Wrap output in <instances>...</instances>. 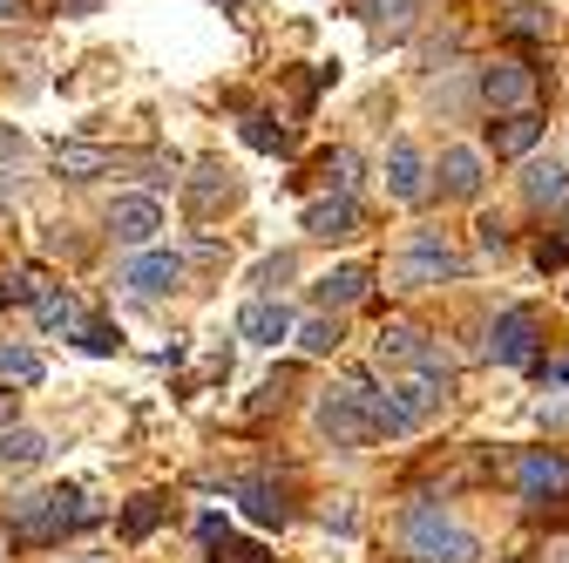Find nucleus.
Masks as SVG:
<instances>
[{"mask_svg":"<svg viewBox=\"0 0 569 563\" xmlns=\"http://www.w3.org/2000/svg\"><path fill=\"white\" fill-rule=\"evenodd\" d=\"M238 333H244V339H258V346H278V339H292L299 326H292V313H284L278 299H251V306H244V319H238Z\"/></svg>","mask_w":569,"mask_h":563,"instance_id":"obj_14","label":"nucleus"},{"mask_svg":"<svg viewBox=\"0 0 569 563\" xmlns=\"http://www.w3.org/2000/svg\"><path fill=\"white\" fill-rule=\"evenodd\" d=\"M441 190L448 197H481V157L475 150H441Z\"/></svg>","mask_w":569,"mask_h":563,"instance_id":"obj_18","label":"nucleus"},{"mask_svg":"<svg viewBox=\"0 0 569 563\" xmlns=\"http://www.w3.org/2000/svg\"><path fill=\"white\" fill-rule=\"evenodd\" d=\"M96 510H89V496H76V488H54V496H21L14 503V536L21 543H48V536H61V530H76V523H89Z\"/></svg>","mask_w":569,"mask_h":563,"instance_id":"obj_3","label":"nucleus"},{"mask_svg":"<svg viewBox=\"0 0 569 563\" xmlns=\"http://www.w3.org/2000/svg\"><path fill=\"white\" fill-rule=\"evenodd\" d=\"M387 190H393L400 204H420V197H427V164H420L413 144H393V150H387Z\"/></svg>","mask_w":569,"mask_h":563,"instance_id":"obj_13","label":"nucleus"},{"mask_svg":"<svg viewBox=\"0 0 569 563\" xmlns=\"http://www.w3.org/2000/svg\"><path fill=\"white\" fill-rule=\"evenodd\" d=\"M0 14H14V0H0Z\"/></svg>","mask_w":569,"mask_h":563,"instance_id":"obj_38","label":"nucleus"},{"mask_svg":"<svg viewBox=\"0 0 569 563\" xmlns=\"http://www.w3.org/2000/svg\"><path fill=\"white\" fill-rule=\"evenodd\" d=\"M516 482H522V496H529L536 510H549V496H562V503H569V455L536 448V455H522V462H516Z\"/></svg>","mask_w":569,"mask_h":563,"instance_id":"obj_6","label":"nucleus"},{"mask_svg":"<svg viewBox=\"0 0 569 563\" xmlns=\"http://www.w3.org/2000/svg\"><path fill=\"white\" fill-rule=\"evenodd\" d=\"M319 435H332V448H373L380 442V421H373V401L360 387H332L319 401Z\"/></svg>","mask_w":569,"mask_h":563,"instance_id":"obj_2","label":"nucleus"},{"mask_svg":"<svg viewBox=\"0 0 569 563\" xmlns=\"http://www.w3.org/2000/svg\"><path fill=\"white\" fill-rule=\"evenodd\" d=\"M0 435H8V394H0Z\"/></svg>","mask_w":569,"mask_h":563,"instance_id":"obj_36","label":"nucleus"},{"mask_svg":"<svg viewBox=\"0 0 569 563\" xmlns=\"http://www.w3.org/2000/svg\"><path fill=\"white\" fill-rule=\"evenodd\" d=\"M41 354L34 346H0V387H41Z\"/></svg>","mask_w":569,"mask_h":563,"instance_id":"obj_22","label":"nucleus"},{"mask_svg":"<svg viewBox=\"0 0 569 563\" xmlns=\"http://www.w3.org/2000/svg\"><path fill=\"white\" fill-rule=\"evenodd\" d=\"M177 278H183V258H177V251H142V258H129L122 286H129L136 299H163Z\"/></svg>","mask_w":569,"mask_h":563,"instance_id":"obj_8","label":"nucleus"},{"mask_svg":"<svg viewBox=\"0 0 569 563\" xmlns=\"http://www.w3.org/2000/svg\"><path fill=\"white\" fill-rule=\"evenodd\" d=\"M284 278H292V258H284V251L258 265V286H284Z\"/></svg>","mask_w":569,"mask_h":563,"instance_id":"obj_30","label":"nucleus"},{"mask_svg":"<svg viewBox=\"0 0 569 563\" xmlns=\"http://www.w3.org/2000/svg\"><path fill=\"white\" fill-rule=\"evenodd\" d=\"M373 346H380V360H387V367H413V374H420L427 360H435V346H427V333H420L413 319L380 326V339H373Z\"/></svg>","mask_w":569,"mask_h":563,"instance_id":"obj_10","label":"nucleus"},{"mask_svg":"<svg viewBox=\"0 0 569 563\" xmlns=\"http://www.w3.org/2000/svg\"><path fill=\"white\" fill-rule=\"evenodd\" d=\"M299 346H306L312 360H319V354H339V319H326V313L306 319V326H299Z\"/></svg>","mask_w":569,"mask_h":563,"instance_id":"obj_25","label":"nucleus"},{"mask_svg":"<svg viewBox=\"0 0 569 563\" xmlns=\"http://www.w3.org/2000/svg\"><path fill=\"white\" fill-rule=\"evenodd\" d=\"M238 503H244V516H251V523H264V530H278L284 516H292L271 482H238Z\"/></svg>","mask_w":569,"mask_h":563,"instance_id":"obj_19","label":"nucleus"},{"mask_svg":"<svg viewBox=\"0 0 569 563\" xmlns=\"http://www.w3.org/2000/svg\"><path fill=\"white\" fill-rule=\"evenodd\" d=\"M522 197L542 204V210H562V204H569V170H562V164H529V170H522Z\"/></svg>","mask_w":569,"mask_h":563,"instance_id":"obj_16","label":"nucleus"},{"mask_svg":"<svg viewBox=\"0 0 569 563\" xmlns=\"http://www.w3.org/2000/svg\"><path fill=\"white\" fill-rule=\"evenodd\" d=\"M41 455H48V442H41L34 428H8V435H0V462L28 468V462H41Z\"/></svg>","mask_w":569,"mask_h":563,"instance_id":"obj_24","label":"nucleus"},{"mask_svg":"<svg viewBox=\"0 0 569 563\" xmlns=\"http://www.w3.org/2000/svg\"><path fill=\"white\" fill-rule=\"evenodd\" d=\"M244 136H251L258 150H284V144H292L284 129H271V116H244Z\"/></svg>","mask_w":569,"mask_h":563,"instance_id":"obj_28","label":"nucleus"},{"mask_svg":"<svg viewBox=\"0 0 569 563\" xmlns=\"http://www.w3.org/2000/svg\"><path fill=\"white\" fill-rule=\"evenodd\" d=\"M157 516H163V510H157V496H136V503H129V516H122V536H129V543H136V536H150V530H157Z\"/></svg>","mask_w":569,"mask_h":563,"instance_id":"obj_26","label":"nucleus"},{"mask_svg":"<svg viewBox=\"0 0 569 563\" xmlns=\"http://www.w3.org/2000/svg\"><path fill=\"white\" fill-rule=\"evenodd\" d=\"M400 536H407V556H420V563H475L481 556V543L461 523H448L435 503H413L407 523H400Z\"/></svg>","mask_w":569,"mask_h":563,"instance_id":"obj_1","label":"nucleus"},{"mask_svg":"<svg viewBox=\"0 0 569 563\" xmlns=\"http://www.w3.org/2000/svg\"><path fill=\"white\" fill-rule=\"evenodd\" d=\"M306 231L312 238H352L360 231V210H352V197H319V204H306Z\"/></svg>","mask_w":569,"mask_h":563,"instance_id":"obj_15","label":"nucleus"},{"mask_svg":"<svg viewBox=\"0 0 569 563\" xmlns=\"http://www.w3.org/2000/svg\"><path fill=\"white\" fill-rule=\"evenodd\" d=\"M0 157H21V136L14 129H0Z\"/></svg>","mask_w":569,"mask_h":563,"instance_id":"obj_34","label":"nucleus"},{"mask_svg":"<svg viewBox=\"0 0 569 563\" xmlns=\"http://www.w3.org/2000/svg\"><path fill=\"white\" fill-rule=\"evenodd\" d=\"M76 339L89 346V354H116V339H122V333H116V326H102V319H89V326H82Z\"/></svg>","mask_w":569,"mask_h":563,"instance_id":"obj_29","label":"nucleus"},{"mask_svg":"<svg viewBox=\"0 0 569 563\" xmlns=\"http://www.w3.org/2000/svg\"><path fill=\"white\" fill-rule=\"evenodd\" d=\"M488 354L502 360V367H522L536 354V313L529 306H509L502 319H495V339H488Z\"/></svg>","mask_w":569,"mask_h":563,"instance_id":"obj_9","label":"nucleus"},{"mask_svg":"<svg viewBox=\"0 0 569 563\" xmlns=\"http://www.w3.org/2000/svg\"><path fill=\"white\" fill-rule=\"evenodd\" d=\"M536 144H542V116H536V109L495 116V122H488V150H495V157H529Z\"/></svg>","mask_w":569,"mask_h":563,"instance_id":"obj_11","label":"nucleus"},{"mask_svg":"<svg viewBox=\"0 0 569 563\" xmlns=\"http://www.w3.org/2000/svg\"><path fill=\"white\" fill-rule=\"evenodd\" d=\"M0 197H8V190H0Z\"/></svg>","mask_w":569,"mask_h":563,"instance_id":"obj_39","label":"nucleus"},{"mask_svg":"<svg viewBox=\"0 0 569 563\" xmlns=\"http://www.w3.org/2000/svg\"><path fill=\"white\" fill-rule=\"evenodd\" d=\"M441 278H461V258L435 231H413V245L393 258V286H441Z\"/></svg>","mask_w":569,"mask_h":563,"instance_id":"obj_4","label":"nucleus"},{"mask_svg":"<svg viewBox=\"0 0 569 563\" xmlns=\"http://www.w3.org/2000/svg\"><path fill=\"white\" fill-rule=\"evenodd\" d=\"M109 231H116V245H150L163 231V204L157 197H116Z\"/></svg>","mask_w":569,"mask_h":563,"instance_id":"obj_7","label":"nucleus"},{"mask_svg":"<svg viewBox=\"0 0 569 563\" xmlns=\"http://www.w3.org/2000/svg\"><path fill=\"white\" fill-rule=\"evenodd\" d=\"M326 170H332V184H339V197H346V190H352V184H360V177H352V170H360V164H352V157H346V150H339V157H332V164H326Z\"/></svg>","mask_w":569,"mask_h":563,"instance_id":"obj_31","label":"nucleus"},{"mask_svg":"<svg viewBox=\"0 0 569 563\" xmlns=\"http://www.w3.org/2000/svg\"><path fill=\"white\" fill-rule=\"evenodd\" d=\"M549 563H569V550H556V556H549Z\"/></svg>","mask_w":569,"mask_h":563,"instance_id":"obj_37","label":"nucleus"},{"mask_svg":"<svg viewBox=\"0 0 569 563\" xmlns=\"http://www.w3.org/2000/svg\"><path fill=\"white\" fill-rule=\"evenodd\" d=\"M481 251H495V258H502V251H509V231H502V225H495V218H481Z\"/></svg>","mask_w":569,"mask_h":563,"instance_id":"obj_32","label":"nucleus"},{"mask_svg":"<svg viewBox=\"0 0 569 563\" xmlns=\"http://www.w3.org/2000/svg\"><path fill=\"white\" fill-rule=\"evenodd\" d=\"M367 286H373L367 265H332V271L319 278V306H326V313H346V306L367 299Z\"/></svg>","mask_w":569,"mask_h":563,"instance_id":"obj_12","label":"nucleus"},{"mask_svg":"<svg viewBox=\"0 0 569 563\" xmlns=\"http://www.w3.org/2000/svg\"><path fill=\"white\" fill-rule=\"evenodd\" d=\"M238 190H231V177L218 170V164H203L197 177H190V210H197V218H210V210H218V204H231Z\"/></svg>","mask_w":569,"mask_h":563,"instance_id":"obj_21","label":"nucleus"},{"mask_svg":"<svg viewBox=\"0 0 569 563\" xmlns=\"http://www.w3.org/2000/svg\"><path fill=\"white\" fill-rule=\"evenodd\" d=\"M509 34L516 41H549V14L542 8H509Z\"/></svg>","mask_w":569,"mask_h":563,"instance_id":"obj_27","label":"nucleus"},{"mask_svg":"<svg viewBox=\"0 0 569 563\" xmlns=\"http://www.w3.org/2000/svg\"><path fill=\"white\" fill-rule=\"evenodd\" d=\"M34 326H41V333H82L89 319H82V306L68 299V293H41V299H34Z\"/></svg>","mask_w":569,"mask_h":563,"instance_id":"obj_20","label":"nucleus"},{"mask_svg":"<svg viewBox=\"0 0 569 563\" xmlns=\"http://www.w3.org/2000/svg\"><path fill=\"white\" fill-rule=\"evenodd\" d=\"M413 14H420V0H373V34L380 41H400L413 28Z\"/></svg>","mask_w":569,"mask_h":563,"instance_id":"obj_23","label":"nucleus"},{"mask_svg":"<svg viewBox=\"0 0 569 563\" xmlns=\"http://www.w3.org/2000/svg\"><path fill=\"white\" fill-rule=\"evenodd\" d=\"M481 102H488V109H502V116H522V109L536 102V68L516 61V55L488 61V68H481Z\"/></svg>","mask_w":569,"mask_h":563,"instance_id":"obj_5","label":"nucleus"},{"mask_svg":"<svg viewBox=\"0 0 569 563\" xmlns=\"http://www.w3.org/2000/svg\"><path fill=\"white\" fill-rule=\"evenodd\" d=\"M562 258H569V238H556V245H536V265H542V271H556Z\"/></svg>","mask_w":569,"mask_h":563,"instance_id":"obj_33","label":"nucleus"},{"mask_svg":"<svg viewBox=\"0 0 569 563\" xmlns=\"http://www.w3.org/2000/svg\"><path fill=\"white\" fill-rule=\"evenodd\" d=\"M54 170H61V177H76V184H89V177L116 170V157L96 150V144H54Z\"/></svg>","mask_w":569,"mask_h":563,"instance_id":"obj_17","label":"nucleus"},{"mask_svg":"<svg viewBox=\"0 0 569 563\" xmlns=\"http://www.w3.org/2000/svg\"><path fill=\"white\" fill-rule=\"evenodd\" d=\"M61 8H68V14H96V0H61Z\"/></svg>","mask_w":569,"mask_h":563,"instance_id":"obj_35","label":"nucleus"}]
</instances>
